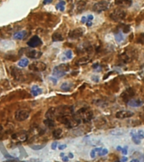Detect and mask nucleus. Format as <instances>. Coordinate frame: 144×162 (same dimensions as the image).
Returning <instances> with one entry per match:
<instances>
[{
	"instance_id": "393cba45",
	"label": "nucleus",
	"mask_w": 144,
	"mask_h": 162,
	"mask_svg": "<svg viewBox=\"0 0 144 162\" xmlns=\"http://www.w3.org/2000/svg\"><path fill=\"white\" fill-rule=\"evenodd\" d=\"M100 149L101 148H95L93 149L92 150H91V152H90V157L91 158H95L96 155H99V153H100Z\"/></svg>"
},
{
	"instance_id": "de8ad7c7",
	"label": "nucleus",
	"mask_w": 144,
	"mask_h": 162,
	"mask_svg": "<svg viewBox=\"0 0 144 162\" xmlns=\"http://www.w3.org/2000/svg\"><path fill=\"white\" fill-rule=\"evenodd\" d=\"M3 130V126H2V124H0V131H2Z\"/></svg>"
},
{
	"instance_id": "c756f323",
	"label": "nucleus",
	"mask_w": 144,
	"mask_h": 162,
	"mask_svg": "<svg viewBox=\"0 0 144 162\" xmlns=\"http://www.w3.org/2000/svg\"><path fill=\"white\" fill-rule=\"evenodd\" d=\"M89 61V58H82V59H80L79 61H78V64H79V65H83V64H87Z\"/></svg>"
},
{
	"instance_id": "9d476101",
	"label": "nucleus",
	"mask_w": 144,
	"mask_h": 162,
	"mask_svg": "<svg viewBox=\"0 0 144 162\" xmlns=\"http://www.w3.org/2000/svg\"><path fill=\"white\" fill-rule=\"evenodd\" d=\"M134 115V114L131 111L128 110H121V111H118L116 114V117L117 119H128L131 118Z\"/></svg>"
},
{
	"instance_id": "6e6552de",
	"label": "nucleus",
	"mask_w": 144,
	"mask_h": 162,
	"mask_svg": "<svg viewBox=\"0 0 144 162\" xmlns=\"http://www.w3.org/2000/svg\"><path fill=\"white\" fill-rule=\"evenodd\" d=\"M83 34V29L82 28H77V29H74L69 32L68 37L72 40H77V39L80 38Z\"/></svg>"
},
{
	"instance_id": "f704fd0d",
	"label": "nucleus",
	"mask_w": 144,
	"mask_h": 162,
	"mask_svg": "<svg viewBox=\"0 0 144 162\" xmlns=\"http://www.w3.org/2000/svg\"><path fill=\"white\" fill-rule=\"evenodd\" d=\"M92 80L94 81H95V82H98V81H99V76H92Z\"/></svg>"
},
{
	"instance_id": "e433bc0d",
	"label": "nucleus",
	"mask_w": 144,
	"mask_h": 162,
	"mask_svg": "<svg viewBox=\"0 0 144 162\" xmlns=\"http://www.w3.org/2000/svg\"><path fill=\"white\" fill-rule=\"evenodd\" d=\"M66 148H67V145H66V144H60V145L58 146V149H61V150H62V149H64Z\"/></svg>"
},
{
	"instance_id": "c03bdc74",
	"label": "nucleus",
	"mask_w": 144,
	"mask_h": 162,
	"mask_svg": "<svg viewBox=\"0 0 144 162\" xmlns=\"http://www.w3.org/2000/svg\"><path fill=\"white\" fill-rule=\"evenodd\" d=\"M68 157H69V158H71V159H72V158H73V155L72 153H69Z\"/></svg>"
},
{
	"instance_id": "72a5a7b5",
	"label": "nucleus",
	"mask_w": 144,
	"mask_h": 162,
	"mask_svg": "<svg viewBox=\"0 0 144 162\" xmlns=\"http://www.w3.org/2000/svg\"><path fill=\"white\" fill-rule=\"evenodd\" d=\"M56 148H57V142H53V143L52 144V149H56Z\"/></svg>"
},
{
	"instance_id": "f257e3e1",
	"label": "nucleus",
	"mask_w": 144,
	"mask_h": 162,
	"mask_svg": "<svg viewBox=\"0 0 144 162\" xmlns=\"http://www.w3.org/2000/svg\"><path fill=\"white\" fill-rule=\"evenodd\" d=\"M73 117L79 123H88L93 119V112L88 108H82L74 114Z\"/></svg>"
},
{
	"instance_id": "ea45409f",
	"label": "nucleus",
	"mask_w": 144,
	"mask_h": 162,
	"mask_svg": "<svg viewBox=\"0 0 144 162\" xmlns=\"http://www.w3.org/2000/svg\"><path fill=\"white\" fill-rule=\"evenodd\" d=\"M81 22H82L83 24H84V23H87V17H85V16H83L82 19H81Z\"/></svg>"
},
{
	"instance_id": "a211bd4d",
	"label": "nucleus",
	"mask_w": 144,
	"mask_h": 162,
	"mask_svg": "<svg viewBox=\"0 0 144 162\" xmlns=\"http://www.w3.org/2000/svg\"><path fill=\"white\" fill-rule=\"evenodd\" d=\"M131 136H137V138H139L140 140H143L144 138V131L143 130H141V129H139V130H133V131H131Z\"/></svg>"
},
{
	"instance_id": "6ab92c4d",
	"label": "nucleus",
	"mask_w": 144,
	"mask_h": 162,
	"mask_svg": "<svg viewBox=\"0 0 144 162\" xmlns=\"http://www.w3.org/2000/svg\"><path fill=\"white\" fill-rule=\"evenodd\" d=\"M26 34H27V32L25 31V30L16 32V33L14 34V39H16V40H23V39L25 37Z\"/></svg>"
},
{
	"instance_id": "aec40b11",
	"label": "nucleus",
	"mask_w": 144,
	"mask_h": 162,
	"mask_svg": "<svg viewBox=\"0 0 144 162\" xmlns=\"http://www.w3.org/2000/svg\"><path fill=\"white\" fill-rule=\"evenodd\" d=\"M52 135L56 140L60 139L62 136V128H56L55 130L52 132Z\"/></svg>"
},
{
	"instance_id": "79ce46f5",
	"label": "nucleus",
	"mask_w": 144,
	"mask_h": 162,
	"mask_svg": "<svg viewBox=\"0 0 144 162\" xmlns=\"http://www.w3.org/2000/svg\"><path fill=\"white\" fill-rule=\"evenodd\" d=\"M87 26H89V27H90L91 25H92V21H87Z\"/></svg>"
},
{
	"instance_id": "7c9ffc66",
	"label": "nucleus",
	"mask_w": 144,
	"mask_h": 162,
	"mask_svg": "<svg viewBox=\"0 0 144 162\" xmlns=\"http://www.w3.org/2000/svg\"><path fill=\"white\" fill-rule=\"evenodd\" d=\"M65 55H66V57L68 58V59H72L73 58V52H72V50H66L65 51Z\"/></svg>"
},
{
	"instance_id": "49530a36",
	"label": "nucleus",
	"mask_w": 144,
	"mask_h": 162,
	"mask_svg": "<svg viewBox=\"0 0 144 162\" xmlns=\"http://www.w3.org/2000/svg\"><path fill=\"white\" fill-rule=\"evenodd\" d=\"M126 160H127V158H126H126H123V159H122V162H126Z\"/></svg>"
},
{
	"instance_id": "f8f14e48",
	"label": "nucleus",
	"mask_w": 144,
	"mask_h": 162,
	"mask_svg": "<svg viewBox=\"0 0 144 162\" xmlns=\"http://www.w3.org/2000/svg\"><path fill=\"white\" fill-rule=\"evenodd\" d=\"M115 4L121 7H130L132 4V0H115Z\"/></svg>"
},
{
	"instance_id": "0eeeda50",
	"label": "nucleus",
	"mask_w": 144,
	"mask_h": 162,
	"mask_svg": "<svg viewBox=\"0 0 144 162\" xmlns=\"http://www.w3.org/2000/svg\"><path fill=\"white\" fill-rule=\"evenodd\" d=\"M134 96H135V91H134V89L131 88H128L121 93V97L122 101L127 103Z\"/></svg>"
},
{
	"instance_id": "a878e982",
	"label": "nucleus",
	"mask_w": 144,
	"mask_h": 162,
	"mask_svg": "<svg viewBox=\"0 0 144 162\" xmlns=\"http://www.w3.org/2000/svg\"><path fill=\"white\" fill-rule=\"evenodd\" d=\"M115 38H116V41L117 42H121V41H123L124 40L123 35H122L121 33H120V32L115 34Z\"/></svg>"
},
{
	"instance_id": "473e14b6",
	"label": "nucleus",
	"mask_w": 144,
	"mask_h": 162,
	"mask_svg": "<svg viewBox=\"0 0 144 162\" xmlns=\"http://www.w3.org/2000/svg\"><path fill=\"white\" fill-rule=\"evenodd\" d=\"M52 1H53V0H44V1H43V4H44V5L50 4L52 3Z\"/></svg>"
},
{
	"instance_id": "cd10ccee",
	"label": "nucleus",
	"mask_w": 144,
	"mask_h": 162,
	"mask_svg": "<svg viewBox=\"0 0 144 162\" xmlns=\"http://www.w3.org/2000/svg\"><path fill=\"white\" fill-rule=\"evenodd\" d=\"M45 147V144H39V145H30V148L35 150H40L41 149H43Z\"/></svg>"
},
{
	"instance_id": "4be33fe9",
	"label": "nucleus",
	"mask_w": 144,
	"mask_h": 162,
	"mask_svg": "<svg viewBox=\"0 0 144 162\" xmlns=\"http://www.w3.org/2000/svg\"><path fill=\"white\" fill-rule=\"evenodd\" d=\"M44 124L46 125V126H47L49 128H52V127H54L55 126V122L54 120H52V119H46L44 121Z\"/></svg>"
},
{
	"instance_id": "37998d69",
	"label": "nucleus",
	"mask_w": 144,
	"mask_h": 162,
	"mask_svg": "<svg viewBox=\"0 0 144 162\" xmlns=\"http://www.w3.org/2000/svg\"><path fill=\"white\" fill-rule=\"evenodd\" d=\"M98 67H99V64L98 63H95V64L93 65V68H97Z\"/></svg>"
},
{
	"instance_id": "1a4fd4ad",
	"label": "nucleus",
	"mask_w": 144,
	"mask_h": 162,
	"mask_svg": "<svg viewBox=\"0 0 144 162\" xmlns=\"http://www.w3.org/2000/svg\"><path fill=\"white\" fill-rule=\"evenodd\" d=\"M41 43H42V41H41V38L39 36H37V35H34L27 42V46L31 48H35L37 47V46H39Z\"/></svg>"
},
{
	"instance_id": "39448f33",
	"label": "nucleus",
	"mask_w": 144,
	"mask_h": 162,
	"mask_svg": "<svg viewBox=\"0 0 144 162\" xmlns=\"http://www.w3.org/2000/svg\"><path fill=\"white\" fill-rule=\"evenodd\" d=\"M29 117H30V111H28L26 109H20V110L16 111L15 114H14L15 119L20 122L26 120Z\"/></svg>"
},
{
	"instance_id": "dca6fc26",
	"label": "nucleus",
	"mask_w": 144,
	"mask_h": 162,
	"mask_svg": "<svg viewBox=\"0 0 144 162\" xmlns=\"http://www.w3.org/2000/svg\"><path fill=\"white\" fill-rule=\"evenodd\" d=\"M127 104L131 106V107H133V108H136V107H139L143 104V102L140 99H134V98H131L130 101L127 102Z\"/></svg>"
},
{
	"instance_id": "412c9836",
	"label": "nucleus",
	"mask_w": 144,
	"mask_h": 162,
	"mask_svg": "<svg viewBox=\"0 0 144 162\" xmlns=\"http://www.w3.org/2000/svg\"><path fill=\"white\" fill-rule=\"evenodd\" d=\"M52 41H54V42L63 41V37H62V35L60 34V33H58V32H56V33H54V34H52Z\"/></svg>"
},
{
	"instance_id": "8fccbe9b",
	"label": "nucleus",
	"mask_w": 144,
	"mask_h": 162,
	"mask_svg": "<svg viewBox=\"0 0 144 162\" xmlns=\"http://www.w3.org/2000/svg\"><path fill=\"white\" fill-rule=\"evenodd\" d=\"M61 1H62V0H61Z\"/></svg>"
},
{
	"instance_id": "f03ea898",
	"label": "nucleus",
	"mask_w": 144,
	"mask_h": 162,
	"mask_svg": "<svg viewBox=\"0 0 144 162\" xmlns=\"http://www.w3.org/2000/svg\"><path fill=\"white\" fill-rule=\"evenodd\" d=\"M126 16V13L125 12V10L121 8H116L115 10H113L110 14V18L115 22H120V21L125 20Z\"/></svg>"
},
{
	"instance_id": "b1692460",
	"label": "nucleus",
	"mask_w": 144,
	"mask_h": 162,
	"mask_svg": "<svg viewBox=\"0 0 144 162\" xmlns=\"http://www.w3.org/2000/svg\"><path fill=\"white\" fill-rule=\"evenodd\" d=\"M65 4H66V3H65V1H60L57 4H56V9H58V10H60V11H62L63 12L64 10H65Z\"/></svg>"
},
{
	"instance_id": "ddd939ff",
	"label": "nucleus",
	"mask_w": 144,
	"mask_h": 162,
	"mask_svg": "<svg viewBox=\"0 0 144 162\" xmlns=\"http://www.w3.org/2000/svg\"><path fill=\"white\" fill-rule=\"evenodd\" d=\"M46 118L53 120L56 118V108H49L46 113Z\"/></svg>"
},
{
	"instance_id": "58836bf2",
	"label": "nucleus",
	"mask_w": 144,
	"mask_h": 162,
	"mask_svg": "<svg viewBox=\"0 0 144 162\" xmlns=\"http://www.w3.org/2000/svg\"><path fill=\"white\" fill-rule=\"evenodd\" d=\"M121 152H122L123 155H126V154H127V147L121 149Z\"/></svg>"
},
{
	"instance_id": "09e8293b",
	"label": "nucleus",
	"mask_w": 144,
	"mask_h": 162,
	"mask_svg": "<svg viewBox=\"0 0 144 162\" xmlns=\"http://www.w3.org/2000/svg\"><path fill=\"white\" fill-rule=\"evenodd\" d=\"M64 153H61V154H60V156H61V157H63V156H64Z\"/></svg>"
},
{
	"instance_id": "2f4dec72",
	"label": "nucleus",
	"mask_w": 144,
	"mask_h": 162,
	"mask_svg": "<svg viewBox=\"0 0 144 162\" xmlns=\"http://www.w3.org/2000/svg\"><path fill=\"white\" fill-rule=\"evenodd\" d=\"M107 154H108V149H107L101 148L100 153H99V155H100V156H103V155H107Z\"/></svg>"
},
{
	"instance_id": "f3484780",
	"label": "nucleus",
	"mask_w": 144,
	"mask_h": 162,
	"mask_svg": "<svg viewBox=\"0 0 144 162\" xmlns=\"http://www.w3.org/2000/svg\"><path fill=\"white\" fill-rule=\"evenodd\" d=\"M72 88H73V84L68 81L63 82L61 85V90H62L63 92H70Z\"/></svg>"
},
{
	"instance_id": "a19ab883",
	"label": "nucleus",
	"mask_w": 144,
	"mask_h": 162,
	"mask_svg": "<svg viewBox=\"0 0 144 162\" xmlns=\"http://www.w3.org/2000/svg\"><path fill=\"white\" fill-rule=\"evenodd\" d=\"M62 161L63 162H68V156H63V157H62Z\"/></svg>"
},
{
	"instance_id": "20e7f679",
	"label": "nucleus",
	"mask_w": 144,
	"mask_h": 162,
	"mask_svg": "<svg viewBox=\"0 0 144 162\" xmlns=\"http://www.w3.org/2000/svg\"><path fill=\"white\" fill-rule=\"evenodd\" d=\"M29 69L32 72H44L47 69V65L46 63L40 61H34L29 66Z\"/></svg>"
},
{
	"instance_id": "c9c22d12",
	"label": "nucleus",
	"mask_w": 144,
	"mask_h": 162,
	"mask_svg": "<svg viewBox=\"0 0 144 162\" xmlns=\"http://www.w3.org/2000/svg\"><path fill=\"white\" fill-rule=\"evenodd\" d=\"M94 20V16L92 14H89V16L87 17V21H92Z\"/></svg>"
},
{
	"instance_id": "a18cd8bd",
	"label": "nucleus",
	"mask_w": 144,
	"mask_h": 162,
	"mask_svg": "<svg viewBox=\"0 0 144 162\" xmlns=\"http://www.w3.org/2000/svg\"><path fill=\"white\" fill-rule=\"evenodd\" d=\"M130 162H140L138 160H137V159H134V160H131Z\"/></svg>"
},
{
	"instance_id": "4c0bfd02",
	"label": "nucleus",
	"mask_w": 144,
	"mask_h": 162,
	"mask_svg": "<svg viewBox=\"0 0 144 162\" xmlns=\"http://www.w3.org/2000/svg\"><path fill=\"white\" fill-rule=\"evenodd\" d=\"M50 80L52 81L54 84H56V82H57V80H56V78H55V77H52V76H51L50 77Z\"/></svg>"
},
{
	"instance_id": "7ed1b4c3",
	"label": "nucleus",
	"mask_w": 144,
	"mask_h": 162,
	"mask_svg": "<svg viewBox=\"0 0 144 162\" xmlns=\"http://www.w3.org/2000/svg\"><path fill=\"white\" fill-rule=\"evenodd\" d=\"M70 67L68 64H61L59 66H56L53 69V76L57 77H62L65 76L67 72H68Z\"/></svg>"
},
{
	"instance_id": "c85d7f7f",
	"label": "nucleus",
	"mask_w": 144,
	"mask_h": 162,
	"mask_svg": "<svg viewBox=\"0 0 144 162\" xmlns=\"http://www.w3.org/2000/svg\"><path fill=\"white\" fill-rule=\"evenodd\" d=\"M122 132H123V131H122V129H116V130H113V131H111V132H110V134L113 135H121L123 134Z\"/></svg>"
},
{
	"instance_id": "5701e85b",
	"label": "nucleus",
	"mask_w": 144,
	"mask_h": 162,
	"mask_svg": "<svg viewBox=\"0 0 144 162\" xmlns=\"http://www.w3.org/2000/svg\"><path fill=\"white\" fill-rule=\"evenodd\" d=\"M28 65H29V61L26 58H23L18 62V66L20 67H27Z\"/></svg>"
},
{
	"instance_id": "9b49d317",
	"label": "nucleus",
	"mask_w": 144,
	"mask_h": 162,
	"mask_svg": "<svg viewBox=\"0 0 144 162\" xmlns=\"http://www.w3.org/2000/svg\"><path fill=\"white\" fill-rule=\"evenodd\" d=\"M26 56L28 58H30V59H37V58H40L41 55H42V53L40 52V51H37L35 50H27L26 51Z\"/></svg>"
},
{
	"instance_id": "bb28decb",
	"label": "nucleus",
	"mask_w": 144,
	"mask_h": 162,
	"mask_svg": "<svg viewBox=\"0 0 144 162\" xmlns=\"http://www.w3.org/2000/svg\"><path fill=\"white\" fill-rule=\"evenodd\" d=\"M131 31V26L130 25H125L122 26V32L125 34H127Z\"/></svg>"
},
{
	"instance_id": "2eb2a0df",
	"label": "nucleus",
	"mask_w": 144,
	"mask_h": 162,
	"mask_svg": "<svg viewBox=\"0 0 144 162\" xmlns=\"http://www.w3.org/2000/svg\"><path fill=\"white\" fill-rule=\"evenodd\" d=\"M87 3L83 0H80L77 3V11L78 13H82L83 11L85 9Z\"/></svg>"
},
{
	"instance_id": "423d86ee",
	"label": "nucleus",
	"mask_w": 144,
	"mask_h": 162,
	"mask_svg": "<svg viewBox=\"0 0 144 162\" xmlns=\"http://www.w3.org/2000/svg\"><path fill=\"white\" fill-rule=\"evenodd\" d=\"M109 8V3L106 2V1H100V2H98L94 4L93 6V10L96 12V13H101L103 11L107 10Z\"/></svg>"
},
{
	"instance_id": "4468645a",
	"label": "nucleus",
	"mask_w": 144,
	"mask_h": 162,
	"mask_svg": "<svg viewBox=\"0 0 144 162\" xmlns=\"http://www.w3.org/2000/svg\"><path fill=\"white\" fill-rule=\"evenodd\" d=\"M30 93H31L32 96H34V97H37L38 95H40L42 93V90H41V88H40L39 86H37V85H34V86H32V87H31Z\"/></svg>"
}]
</instances>
